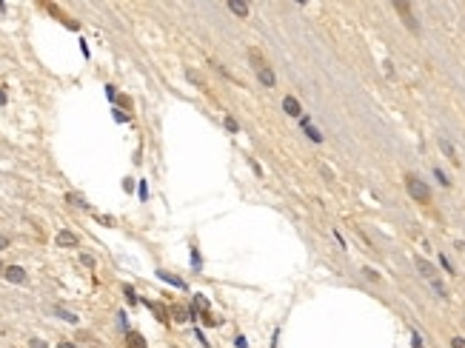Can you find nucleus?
<instances>
[{"label":"nucleus","instance_id":"obj_1","mask_svg":"<svg viewBox=\"0 0 465 348\" xmlns=\"http://www.w3.org/2000/svg\"><path fill=\"white\" fill-rule=\"evenodd\" d=\"M405 188H408V194H411L417 203H428V200H431V188L419 180L417 174H408V177H405Z\"/></svg>","mask_w":465,"mask_h":348},{"label":"nucleus","instance_id":"obj_2","mask_svg":"<svg viewBox=\"0 0 465 348\" xmlns=\"http://www.w3.org/2000/svg\"><path fill=\"white\" fill-rule=\"evenodd\" d=\"M394 9L399 12V17L405 20V26H408L411 32H414V34L419 32V26H417V20H414V12H411V6H408V3H402V0H397V3H394Z\"/></svg>","mask_w":465,"mask_h":348},{"label":"nucleus","instance_id":"obj_3","mask_svg":"<svg viewBox=\"0 0 465 348\" xmlns=\"http://www.w3.org/2000/svg\"><path fill=\"white\" fill-rule=\"evenodd\" d=\"M77 234L74 232H57V246L60 249H77Z\"/></svg>","mask_w":465,"mask_h":348},{"label":"nucleus","instance_id":"obj_4","mask_svg":"<svg viewBox=\"0 0 465 348\" xmlns=\"http://www.w3.org/2000/svg\"><path fill=\"white\" fill-rule=\"evenodd\" d=\"M3 274H6V280L9 282H26V271H23L20 265H9Z\"/></svg>","mask_w":465,"mask_h":348},{"label":"nucleus","instance_id":"obj_5","mask_svg":"<svg viewBox=\"0 0 465 348\" xmlns=\"http://www.w3.org/2000/svg\"><path fill=\"white\" fill-rule=\"evenodd\" d=\"M282 109H285V115H291V117H300V115H302V109H300V100L291 97V94L282 100Z\"/></svg>","mask_w":465,"mask_h":348},{"label":"nucleus","instance_id":"obj_6","mask_svg":"<svg viewBox=\"0 0 465 348\" xmlns=\"http://www.w3.org/2000/svg\"><path fill=\"white\" fill-rule=\"evenodd\" d=\"M417 268H419V274H422V277H425V280H437V271H434V265L431 263H425V260H422V257H417Z\"/></svg>","mask_w":465,"mask_h":348},{"label":"nucleus","instance_id":"obj_7","mask_svg":"<svg viewBox=\"0 0 465 348\" xmlns=\"http://www.w3.org/2000/svg\"><path fill=\"white\" fill-rule=\"evenodd\" d=\"M249 60L254 63V69H257V71H263V69H268L266 57H263V54H260L257 49H249Z\"/></svg>","mask_w":465,"mask_h":348},{"label":"nucleus","instance_id":"obj_8","mask_svg":"<svg viewBox=\"0 0 465 348\" xmlns=\"http://www.w3.org/2000/svg\"><path fill=\"white\" fill-rule=\"evenodd\" d=\"M126 346H129V348H146V340H143V334L129 331V334H126Z\"/></svg>","mask_w":465,"mask_h":348},{"label":"nucleus","instance_id":"obj_9","mask_svg":"<svg viewBox=\"0 0 465 348\" xmlns=\"http://www.w3.org/2000/svg\"><path fill=\"white\" fill-rule=\"evenodd\" d=\"M146 305H149L151 311L157 314V320H160V323H166V320H168V308H166V305H160V302H151V300L146 302Z\"/></svg>","mask_w":465,"mask_h":348},{"label":"nucleus","instance_id":"obj_10","mask_svg":"<svg viewBox=\"0 0 465 348\" xmlns=\"http://www.w3.org/2000/svg\"><path fill=\"white\" fill-rule=\"evenodd\" d=\"M229 9H232L237 17H246V15H249V3H240V0H232V3H229Z\"/></svg>","mask_w":465,"mask_h":348},{"label":"nucleus","instance_id":"obj_11","mask_svg":"<svg viewBox=\"0 0 465 348\" xmlns=\"http://www.w3.org/2000/svg\"><path fill=\"white\" fill-rule=\"evenodd\" d=\"M257 77H260V83L266 86V89H271V86H274V71H271V69H263V71H257Z\"/></svg>","mask_w":465,"mask_h":348},{"label":"nucleus","instance_id":"obj_12","mask_svg":"<svg viewBox=\"0 0 465 348\" xmlns=\"http://www.w3.org/2000/svg\"><path fill=\"white\" fill-rule=\"evenodd\" d=\"M440 149H442L445 154H448V160H451V163H460V160H457V151H454V146H451L448 140H440Z\"/></svg>","mask_w":465,"mask_h":348},{"label":"nucleus","instance_id":"obj_13","mask_svg":"<svg viewBox=\"0 0 465 348\" xmlns=\"http://www.w3.org/2000/svg\"><path fill=\"white\" fill-rule=\"evenodd\" d=\"M171 317H174L177 323H186V320H188V308H183V305H174V308H171Z\"/></svg>","mask_w":465,"mask_h":348},{"label":"nucleus","instance_id":"obj_14","mask_svg":"<svg viewBox=\"0 0 465 348\" xmlns=\"http://www.w3.org/2000/svg\"><path fill=\"white\" fill-rule=\"evenodd\" d=\"M160 280L171 282V285H177V288H183V285H186V282L180 280V277H171V274H166V271H160Z\"/></svg>","mask_w":465,"mask_h":348},{"label":"nucleus","instance_id":"obj_15","mask_svg":"<svg viewBox=\"0 0 465 348\" xmlns=\"http://www.w3.org/2000/svg\"><path fill=\"white\" fill-rule=\"evenodd\" d=\"M54 314H57V317H63V320H66V323H77V317L71 314V311H66V308H60V305H57V308H54Z\"/></svg>","mask_w":465,"mask_h":348},{"label":"nucleus","instance_id":"obj_16","mask_svg":"<svg viewBox=\"0 0 465 348\" xmlns=\"http://www.w3.org/2000/svg\"><path fill=\"white\" fill-rule=\"evenodd\" d=\"M305 134H308V137H311V140H314V143H323V134L317 132L314 126H305Z\"/></svg>","mask_w":465,"mask_h":348},{"label":"nucleus","instance_id":"obj_17","mask_svg":"<svg viewBox=\"0 0 465 348\" xmlns=\"http://www.w3.org/2000/svg\"><path fill=\"white\" fill-rule=\"evenodd\" d=\"M66 200L71 203V206H86V200L80 197V194H66Z\"/></svg>","mask_w":465,"mask_h":348},{"label":"nucleus","instance_id":"obj_18","mask_svg":"<svg viewBox=\"0 0 465 348\" xmlns=\"http://www.w3.org/2000/svg\"><path fill=\"white\" fill-rule=\"evenodd\" d=\"M434 174H437V180H440V183H442V186H448V177H445V174H442V171H440V168H434Z\"/></svg>","mask_w":465,"mask_h":348},{"label":"nucleus","instance_id":"obj_19","mask_svg":"<svg viewBox=\"0 0 465 348\" xmlns=\"http://www.w3.org/2000/svg\"><path fill=\"white\" fill-rule=\"evenodd\" d=\"M226 129H229V132H237V120H234V117H226Z\"/></svg>","mask_w":465,"mask_h":348},{"label":"nucleus","instance_id":"obj_20","mask_svg":"<svg viewBox=\"0 0 465 348\" xmlns=\"http://www.w3.org/2000/svg\"><path fill=\"white\" fill-rule=\"evenodd\" d=\"M451 348H465V340L463 337H454V340H451Z\"/></svg>","mask_w":465,"mask_h":348},{"label":"nucleus","instance_id":"obj_21","mask_svg":"<svg viewBox=\"0 0 465 348\" xmlns=\"http://www.w3.org/2000/svg\"><path fill=\"white\" fill-rule=\"evenodd\" d=\"M126 300H129V302H137V294H134V288H129V285H126Z\"/></svg>","mask_w":465,"mask_h":348},{"label":"nucleus","instance_id":"obj_22","mask_svg":"<svg viewBox=\"0 0 465 348\" xmlns=\"http://www.w3.org/2000/svg\"><path fill=\"white\" fill-rule=\"evenodd\" d=\"M106 94H109V100H117V92H115V86H106Z\"/></svg>","mask_w":465,"mask_h":348},{"label":"nucleus","instance_id":"obj_23","mask_svg":"<svg viewBox=\"0 0 465 348\" xmlns=\"http://www.w3.org/2000/svg\"><path fill=\"white\" fill-rule=\"evenodd\" d=\"M3 249H9V237H6V234H0V251Z\"/></svg>","mask_w":465,"mask_h":348},{"label":"nucleus","instance_id":"obj_24","mask_svg":"<svg viewBox=\"0 0 465 348\" xmlns=\"http://www.w3.org/2000/svg\"><path fill=\"white\" fill-rule=\"evenodd\" d=\"M32 348H49V346H46L43 340H32Z\"/></svg>","mask_w":465,"mask_h":348},{"label":"nucleus","instance_id":"obj_25","mask_svg":"<svg viewBox=\"0 0 465 348\" xmlns=\"http://www.w3.org/2000/svg\"><path fill=\"white\" fill-rule=\"evenodd\" d=\"M3 103H6V92H3V89H0V106H3Z\"/></svg>","mask_w":465,"mask_h":348},{"label":"nucleus","instance_id":"obj_26","mask_svg":"<svg viewBox=\"0 0 465 348\" xmlns=\"http://www.w3.org/2000/svg\"><path fill=\"white\" fill-rule=\"evenodd\" d=\"M60 348H77V346H71V343H60Z\"/></svg>","mask_w":465,"mask_h":348},{"label":"nucleus","instance_id":"obj_27","mask_svg":"<svg viewBox=\"0 0 465 348\" xmlns=\"http://www.w3.org/2000/svg\"><path fill=\"white\" fill-rule=\"evenodd\" d=\"M0 271H6V268H3V263H0Z\"/></svg>","mask_w":465,"mask_h":348}]
</instances>
